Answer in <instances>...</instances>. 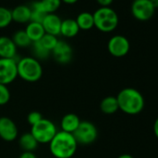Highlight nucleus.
<instances>
[{"label": "nucleus", "mask_w": 158, "mask_h": 158, "mask_svg": "<svg viewBox=\"0 0 158 158\" xmlns=\"http://www.w3.org/2000/svg\"><path fill=\"white\" fill-rule=\"evenodd\" d=\"M77 142L73 134L58 131L48 143L50 153L55 158H72L77 150Z\"/></svg>", "instance_id": "1"}, {"label": "nucleus", "mask_w": 158, "mask_h": 158, "mask_svg": "<svg viewBox=\"0 0 158 158\" xmlns=\"http://www.w3.org/2000/svg\"><path fill=\"white\" fill-rule=\"evenodd\" d=\"M119 110L129 115H136L141 113L145 101L142 94L136 89L126 88L119 91L116 96Z\"/></svg>", "instance_id": "2"}, {"label": "nucleus", "mask_w": 158, "mask_h": 158, "mask_svg": "<svg viewBox=\"0 0 158 158\" xmlns=\"http://www.w3.org/2000/svg\"><path fill=\"white\" fill-rule=\"evenodd\" d=\"M18 77L25 82L34 83L43 75V68L40 61L32 56H26L17 60Z\"/></svg>", "instance_id": "3"}, {"label": "nucleus", "mask_w": 158, "mask_h": 158, "mask_svg": "<svg viewBox=\"0 0 158 158\" xmlns=\"http://www.w3.org/2000/svg\"><path fill=\"white\" fill-rule=\"evenodd\" d=\"M94 26L104 33L114 31L119 23L116 11L111 7H100L93 12Z\"/></svg>", "instance_id": "4"}, {"label": "nucleus", "mask_w": 158, "mask_h": 158, "mask_svg": "<svg viewBox=\"0 0 158 158\" xmlns=\"http://www.w3.org/2000/svg\"><path fill=\"white\" fill-rule=\"evenodd\" d=\"M30 132L38 144H48L58 132V129L51 120L42 118L37 124L31 127Z\"/></svg>", "instance_id": "5"}, {"label": "nucleus", "mask_w": 158, "mask_h": 158, "mask_svg": "<svg viewBox=\"0 0 158 158\" xmlns=\"http://www.w3.org/2000/svg\"><path fill=\"white\" fill-rule=\"evenodd\" d=\"M98 128L89 121H81L76 130L73 133L77 144L90 145L98 139Z\"/></svg>", "instance_id": "6"}, {"label": "nucleus", "mask_w": 158, "mask_h": 158, "mask_svg": "<svg viewBox=\"0 0 158 158\" xmlns=\"http://www.w3.org/2000/svg\"><path fill=\"white\" fill-rule=\"evenodd\" d=\"M18 77L16 59L0 58V84L9 86Z\"/></svg>", "instance_id": "7"}, {"label": "nucleus", "mask_w": 158, "mask_h": 158, "mask_svg": "<svg viewBox=\"0 0 158 158\" xmlns=\"http://www.w3.org/2000/svg\"><path fill=\"white\" fill-rule=\"evenodd\" d=\"M155 9L150 0H134L131 5V13L135 19L140 22L149 21L154 14Z\"/></svg>", "instance_id": "8"}, {"label": "nucleus", "mask_w": 158, "mask_h": 158, "mask_svg": "<svg viewBox=\"0 0 158 158\" xmlns=\"http://www.w3.org/2000/svg\"><path fill=\"white\" fill-rule=\"evenodd\" d=\"M107 48L109 53L112 56L121 58L128 53L130 49V43L126 36L121 35H115L109 39Z\"/></svg>", "instance_id": "9"}, {"label": "nucleus", "mask_w": 158, "mask_h": 158, "mask_svg": "<svg viewBox=\"0 0 158 158\" xmlns=\"http://www.w3.org/2000/svg\"><path fill=\"white\" fill-rule=\"evenodd\" d=\"M19 130L16 123L8 116L0 117V138L5 141H13L18 138Z\"/></svg>", "instance_id": "10"}, {"label": "nucleus", "mask_w": 158, "mask_h": 158, "mask_svg": "<svg viewBox=\"0 0 158 158\" xmlns=\"http://www.w3.org/2000/svg\"><path fill=\"white\" fill-rule=\"evenodd\" d=\"M51 54L54 60L60 64H67L72 60L73 48L69 43L64 40H59L55 48L52 49Z\"/></svg>", "instance_id": "11"}, {"label": "nucleus", "mask_w": 158, "mask_h": 158, "mask_svg": "<svg viewBox=\"0 0 158 158\" xmlns=\"http://www.w3.org/2000/svg\"><path fill=\"white\" fill-rule=\"evenodd\" d=\"M61 19L60 17L54 13H48L43 22L41 23L44 30L46 32V34H49V35H53L58 36L59 35H60V25H61Z\"/></svg>", "instance_id": "12"}, {"label": "nucleus", "mask_w": 158, "mask_h": 158, "mask_svg": "<svg viewBox=\"0 0 158 158\" xmlns=\"http://www.w3.org/2000/svg\"><path fill=\"white\" fill-rule=\"evenodd\" d=\"M18 48L12 38L7 35L0 36V58L16 59Z\"/></svg>", "instance_id": "13"}, {"label": "nucleus", "mask_w": 158, "mask_h": 158, "mask_svg": "<svg viewBox=\"0 0 158 158\" xmlns=\"http://www.w3.org/2000/svg\"><path fill=\"white\" fill-rule=\"evenodd\" d=\"M11 14L12 21H15L20 23H28L31 21V7L25 4L17 5L13 10H11Z\"/></svg>", "instance_id": "14"}, {"label": "nucleus", "mask_w": 158, "mask_h": 158, "mask_svg": "<svg viewBox=\"0 0 158 158\" xmlns=\"http://www.w3.org/2000/svg\"><path fill=\"white\" fill-rule=\"evenodd\" d=\"M80 122H81L80 118L75 114H73V113L66 114L65 115H63V117L60 120L61 131L73 134L78 127Z\"/></svg>", "instance_id": "15"}, {"label": "nucleus", "mask_w": 158, "mask_h": 158, "mask_svg": "<svg viewBox=\"0 0 158 158\" xmlns=\"http://www.w3.org/2000/svg\"><path fill=\"white\" fill-rule=\"evenodd\" d=\"M79 26L73 18H66L61 21L60 35L64 37L71 38L75 36L79 32Z\"/></svg>", "instance_id": "16"}, {"label": "nucleus", "mask_w": 158, "mask_h": 158, "mask_svg": "<svg viewBox=\"0 0 158 158\" xmlns=\"http://www.w3.org/2000/svg\"><path fill=\"white\" fill-rule=\"evenodd\" d=\"M24 30L27 35L29 36L30 40L32 41V43L39 41L46 34L42 23L36 22H29Z\"/></svg>", "instance_id": "17"}, {"label": "nucleus", "mask_w": 158, "mask_h": 158, "mask_svg": "<svg viewBox=\"0 0 158 158\" xmlns=\"http://www.w3.org/2000/svg\"><path fill=\"white\" fill-rule=\"evenodd\" d=\"M19 145L23 152H35L38 147V142L31 132H25L19 138Z\"/></svg>", "instance_id": "18"}, {"label": "nucleus", "mask_w": 158, "mask_h": 158, "mask_svg": "<svg viewBox=\"0 0 158 158\" xmlns=\"http://www.w3.org/2000/svg\"><path fill=\"white\" fill-rule=\"evenodd\" d=\"M100 109L105 114H115L119 110L116 97L107 96L104 99H102V101L101 102V104H100Z\"/></svg>", "instance_id": "19"}, {"label": "nucleus", "mask_w": 158, "mask_h": 158, "mask_svg": "<svg viewBox=\"0 0 158 158\" xmlns=\"http://www.w3.org/2000/svg\"><path fill=\"white\" fill-rule=\"evenodd\" d=\"M75 21L79 26V29L82 30H90L94 26L93 13L89 11H81L80 13H78Z\"/></svg>", "instance_id": "20"}, {"label": "nucleus", "mask_w": 158, "mask_h": 158, "mask_svg": "<svg viewBox=\"0 0 158 158\" xmlns=\"http://www.w3.org/2000/svg\"><path fill=\"white\" fill-rule=\"evenodd\" d=\"M12 40L17 48H28L32 45V41L27 35L25 30H18L12 35Z\"/></svg>", "instance_id": "21"}, {"label": "nucleus", "mask_w": 158, "mask_h": 158, "mask_svg": "<svg viewBox=\"0 0 158 158\" xmlns=\"http://www.w3.org/2000/svg\"><path fill=\"white\" fill-rule=\"evenodd\" d=\"M38 4L47 13H54L61 4V0H38Z\"/></svg>", "instance_id": "22"}, {"label": "nucleus", "mask_w": 158, "mask_h": 158, "mask_svg": "<svg viewBox=\"0 0 158 158\" xmlns=\"http://www.w3.org/2000/svg\"><path fill=\"white\" fill-rule=\"evenodd\" d=\"M31 7V10H32V15H31V21L30 22H36V23H42L45 16L48 14L47 12H45L42 8L39 6L38 1H35L33 3Z\"/></svg>", "instance_id": "23"}, {"label": "nucleus", "mask_w": 158, "mask_h": 158, "mask_svg": "<svg viewBox=\"0 0 158 158\" xmlns=\"http://www.w3.org/2000/svg\"><path fill=\"white\" fill-rule=\"evenodd\" d=\"M31 46H32V48H33V52H34L35 58L37 59L38 60H39L47 59V58L51 54V52L48 51L47 48H45L39 41L33 42Z\"/></svg>", "instance_id": "24"}, {"label": "nucleus", "mask_w": 158, "mask_h": 158, "mask_svg": "<svg viewBox=\"0 0 158 158\" xmlns=\"http://www.w3.org/2000/svg\"><path fill=\"white\" fill-rule=\"evenodd\" d=\"M11 10L5 6H0V28H5L9 26L11 23Z\"/></svg>", "instance_id": "25"}, {"label": "nucleus", "mask_w": 158, "mask_h": 158, "mask_svg": "<svg viewBox=\"0 0 158 158\" xmlns=\"http://www.w3.org/2000/svg\"><path fill=\"white\" fill-rule=\"evenodd\" d=\"M58 41H59V39H58V37L56 35H49V34H45L43 35V37L39 40V42L42 44V46L50 52L55 48Z\"/></svg>", "instance_id": "26"}, {"label": "nucleus", "mask_w": 158, "mask_h": 158, "mask_svg": "<svg viewBox=\"0 0 158 158\" xmlns=\"http://www.w3.org/2000/svg\"><path fill=\"white\" fill-rule=\"evenodd\" d=\"M10 101V91L8 86L0 84V106L6 105Z\"/></svg>", "instance_id": "27"}, {"label": "nucleus", "mask_w": 158, "mask_h": 158, "mask_svg": "<svg viewBox=\"0 0 158 158\" xmlns=\"http://www.w3.org/2000/svg\"><path fill=\"white\" fill-rule=\"evenodd\" d=\"M42 118H44V117L42 116V114L39 112L34 111V112H31V113L28 114V115H27V122L32 127V126L37 124Z\"/></svg>", "instance_id": "28"}, {"label": "nucleus", "mask_w": 158, "mask_h": 158, "mask_svg": "<svg viewBox=\"0 0 158 158\" xmlns=\"http://www.w3.org/2000/svg\"><path fill=\"white\" fill-rule=\"evenodd\" d=\"M19 158H36L34 152H23Z\"/></svg>", "instance_id": "29"}, {"label": "nucleus", "mask_w": 158, "mask_h": 158, "mask_svg": "<svg viewBox=\"0 0 158 158\" xmlns=\"http://www.w3.org/2000/svg\"><path fill=\"white\" fill-rule=\"evenodd\" d=\"M114 0H97V2L101 5V7H110Z\"/></svg>", "instance_id": "30"}, {"label": "nucleus", "mask_w": 158, "mask_h": 158, "mask_svg": "<svg viewBox=\"0 0 158 158\" xmlns=\"http://www.w3.org/2000/svg\"><path fill=\"white\" fill-rule=\"evenodd\" d=\"M153 133H154L155 137L158 139V117L155 119V121L153 123Z\"/></svg>", "instance_id": "31"}, {"label": "nucleus", "mask_w": 158, "mask_h": 158, "mask_svg": "<svg viewBox=\"0 0 158 158\" xmlns=\"http://www.w3.org/2000/svg\"><path fill=\"white\" fill-rule=\"evenodd\" d=\"M117 158H134L131 154H128V153H124V154H121L119 155Z\"/></svg>", "instance_id": "32"}, {"label": "nucleus", "mask_w": 158, "mask_h": 158, "mask_svg": "<svg viewBox=\"0 0 158 158\" xmlns=\"http://www.w3.org/2000/svg\"><path fill=\"white\" fill-rule=\"evenodd\" d=\"M154 9H158V0H150Z\"/></svg>", "instance_id": "33"}, {"label": "nucleus", "mask_w": 158, "mask_h": 158, "mask_svg": "<svg viewBox=\"0 0 158 158\" xmlns=\"http://www.w3.org/2000/svg\"><path fill=\"white\" fill-rule=\"evenodd\" d=\"M61 1H63L65 3H68V4H73V3L77 2L78 0H61Z\"/></svg>", "instance_id": "34"}]
</instances>
